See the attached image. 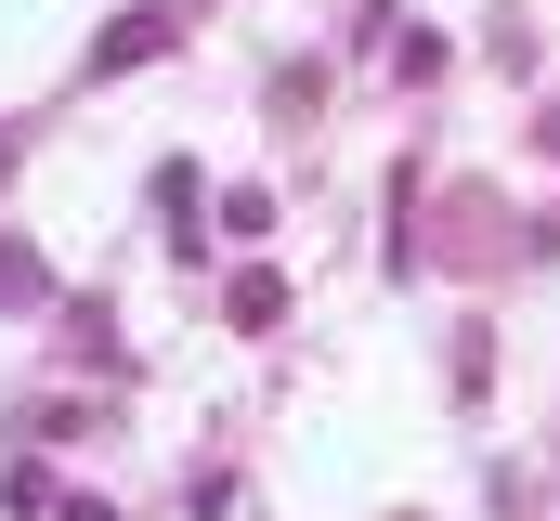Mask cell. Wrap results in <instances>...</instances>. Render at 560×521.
I'll return each instance as SVG.
<instances>
[{"label": "cell", "instance_id": "obj_5", "mask_svg": "<svg viewBox=\"0 0 560 521\" xmlns=\"http://www.w3.org/2000/svg\"><path fill=\"white\" fill-rule=\"evenodd\" d=\"M392 79H405V92L443 79V39H430V26H392Z\"/></svg>", "mask_w": 560, "mask_h": 521}, {"label": "cell", "instance_id": "obj_1", "mask_svg": "<svg viewBox=\"0 0 560 521\" xmlns=\"http://www.w3.org/2000/svg\"><path fill=\"white\" fill-rule=\"evenodd\" d=\"M170 39H183V26H170V13H118V26H105V39H92V79H131V66H156V53H170Z\"/></svg>", "mask_w": 560, "mask_h": 521}, {"label": "cell", "instance_id": "obj_2", "mask_svg": "<svg viewBox=\"0 0 560 521\" xmlns=\"http://www.w3.org/2000/svg\"><path fill=\"white\" fill-rule=\"evenodd\" d=\"M443 209H456V222H443V248H456V260H495V248H509V222H495V196H482V183H469V196H443Z\"/></svg>", "mask_w": 560, "mask_h": 521}, {"label": "cell", "instance_id": "obj_4", "mask_svg": "<svg viewBox=\"0 0 560 521\" xmlns=\"http://www.w3.org/2000/svg\"><path fill=\"white\" fill-rule=\"evenodd\" d=\"M39 300H52V260L26 235H0V313H39Z\"/></svg>", "mask_w": 560, "mask_h": 521}, {"label": "cell", "instance_id": "obj_3", "mask_svg": "<svg viewBox=\"0 0 560 521\" xmlns=\"http://www.w3.org/2000/svg\"><path fill=\"white\" fill-rule=\"evenodd\" d=\"M222 326H248V339H261V326H287V274H261V260H248V274L222 287Z\"/></svg>", "mask_w": 560, "mask_h": 521}]
</instances>
